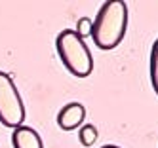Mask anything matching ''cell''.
<instances>
[{
    "label": "cell",
    "instance_id": "obj_1",
    "mask_svg": "<svg viewBox=\"0 0 158 148\" xmlns=\"http://www.w3.org/2000/svg\"><path fill=\"white\" fill-rule=\"evenodd\" d=\"M128 29V6L120 0L103 2L92 21V38L99 50H114Z\"/></svg>",
    "mask_w": 158,
    "mask_h": 148
},
{
    "label": "cell",
    "instance_id": "obj_7",
    "mask_svg": "<svg viewBox=\"0 0 158 148\" xmlns=\"http://www.w3.org/2000/svg\"><path fill=\"white\" fill-rule=\"evenodd\" d=\"M151 84L154 93L158 95V38L154 40L151 50Z\"/></svg>",
    "mask_w": 158,
    "mask_h": 148
},
{
    "label": "cell",
    "instance_id": "obj_9",
    "mask_svg": "<svg viewBox=\"0 0 158 148\" xmlns=\"http://www.w3.org/2000/svg\"><path fill=\"white\" fill-rule=\"evenodd\" d=\"M101 148H120V146H116V144H105V146H101Z\"/></svg>",
    "mask_w": 158,
    "mask_h": 148
},
{
    "label": "cell",
    "instance_id": "obj_4",
    "mask_svg": "<svg viewBox=\"0 0 158 148\" xmlns=\"http://www.w3.org/2000/svg\"><path fill=\"white\" fill-rule=\"evenodd\" d=\"M86 118V108L80 102H69L65 105L59 114H57V125L63 129V131H73L76 129L78 125H82Z\"/></svg>",
    "mask_w": 158,
    "mask_h": 148
},
{
    "label": "cell",
    "instance_id": "obj_3",
    "mask_svg": "<svg viewBox=\"0 0 158 148\" xmlns=\"http://www.w3.org/2000/svg\"><path fill=\"white\" fill-rule=\"evenodd\" d=\"M25 122V106L12 76L0 70V123L4 127H19Z\"/></svg>",
    "mask_w": 158,
    "mask_h": 148
},
{
    "label": "cell",
    "instance_id": "obj_5",
    "mask_svg": "<svg viewBox=\"0 0 158 148\" xmlns=\"http://www.w3.org/2000/svg\"><path fill=\"white\" fill-rule=\"evenodd\" d=\"M12 144L14 148H44L40 135L29 125H19V127L14 129Z\"/></svg>",
    "mask_w": 158,
    "mask_h": 148
},
{
    "label": "cell",
    "instance_id": "obj_6",
    "mask_svg": "<svg viewBox=\"0 0 158 148\" xmlns=\"http://www.w3.org/2000/svg\"><path fill=\"white\" fill-rule=\"evenodd\" d=\"M78 139H80V144L89 148L92 144H95L97 141V127L92 123H86L80 127V131H78Z\"/></svg>",
    "mask_w": 158,
    "mask_h": 148
},
{
    "label": "cell",
    "instance_id": "obj_2",
    "mask_svg": "<svg viewBox=\"0 0 158 148\" xmlns=\"http://www.w3.org/2000/svg\"><path fill=\"white\" fill-rule=\"evenodd\" d=\"M55 50L65 68L76 78H86L94 70V57L74 29H63L55 38Z\"/></svg>",
    "mask_w": 158,
    "mask_h": 148
},
{
    "label": "cell",
    "instance_id": "obj_8",
    "mask_svg": "<svg viewBox=\"0 0 158 148\" xmlns=\"http://www.w3.org/2000/svg\"><path fill=\"white\" fill-rule=\"evenodd\" d=\"M76 34L82 40L88 38V36H92V19H89V17H80V19H78V23H76Z\"/></svg>",
    "mask_w": 158,
    "mask_h": 148
}]
</instances>
